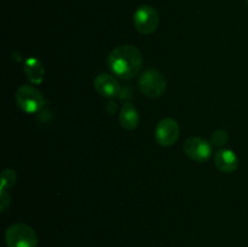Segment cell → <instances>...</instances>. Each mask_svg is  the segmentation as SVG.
I'll use <instances>...</instances> for the list:
<instances>
[{"instance_id":"6da1fadb","label":"cell","mask_w":248,"mask_h":247,"mask_svg":"<svg viewBox=\"0 0 248 247\" xmlns=\"http://www.w3.org/2000/svg\"><path fill=\"white\" fill-rule=\"evenodd\" d=\"M143 64L142 52L133 45H121L114 48L108 57L111 72L123 80H131L138 75Z\"/></svg>"},{"instance_id":"7a4b0ae2","label":"cell","mask_w":248,"mask_h":247,"mask_svg":"<svg viewBox=\"0 0 248 247\" xmlns=\"http://www.w3.org/2000/svg\"><path fill=\"white\" fill-rule=\"evenodd\" d=\"M7 247H36L38 236L33 228L24 223H15L10 225L5 234Z\"/></svg>"},{"instance_id":"3957f363","label":"cell","mask_w":248,"mask_h":247,"mask_svg":"<svg viewBox=\"0 0 248 247\" xmlns=\"http://www.w3.org/2000/svg\"><path fill=\"white\" fill-rule=\"evenodd\" d=\"M138 86L147 97L157 98L166 90V79L159 70L147 69L140 75Z\"/></svg>"},{"instance_id":"277c9868","label":"cell","mask_w":248,"mask_h":247,"mask_svg":"<svg viewBox=\"0 0 248 247\" xmlns=\"http://www.w3.org/2000/svg\"><path fill=\"white\" fill-rule=\"evenodd\" d=\"M16 102L19 108L24 113L28 114H33L41 110L46 103L44 94L38 89L33 86H28V85L21 86L17 90Z\"/></svg>"},{"instance_id":"5b68a950","label":"cell","mask_w":248,"mask_h":247,"mask_svg":"<svg viewBox=\"0 0 248 247\" xmlns=\"http://www.w3.org/2000/svg\"><path fill=\"white\" fill-rule=\"evenodd\" d=\"M159 14L156 9L149 5H142L136 10L133 15V24L138 33L143 35H150L154 33L159 26Z\"/></svg>"},{"instance_id":"8992f818","label":"cell","mask_w":248,"mask_h":247,"mask_svg":"<svg viewBox=\"0 0 248 247\" xmlns=\"http://www.w3.org/2000/svg\"><path fill=\"white\" fill-rule=\"evenodd\" d=\"M184 154L196 162H205L212 155V144L201 137H190L183 145Z\"/></svg>"},{"instance_id":"52a82bcc","label":"cell","mask_w":248,"mask_h":247,"mask_svg":"<svg viewBox=\"0 0 248 247\" xmlns=\"http://www.w3.org/2000/svg\"><path fill=\"white\" fill-rule=\"evenodd\" d=\"M179 137V126L171 118L162 119L155 128V140L161 147H171Z\"/></svg>"},{"instance_id":"ba28073f","label":"cell","mask_w":248,"mask_h":247,"mask_svg":"<svg viewBox=\"0 0 248 247\" xmlns=\"http://www.w3.org/2000/svg\"><path fill=\"white\" fill-rule=\"evenodd\" d=\"M94 90L106 98H114L120 93V85L116 81V79L111 75L102 73L97 75L93 80Z\"/></svg>"},{"instance_id":"9c48e42d","label":"cell","mask_w":248,"mask_h":247,"mask_svg":"<svg viewBox=\"0 0 248 247\" xmlns=\"http://www.w3.org/2000/svg\"><path fill=\"white\" fill-rule=\"evenodd\" d=\"M216 167L224 173H232L239 167V159L232 150L220 149L213 156Z\"/></svg>"},{"instance_id":"30bf717a","label":"cell","mask_w":248,"mask_h":247,"mask_svg":"<svg viewBox=\"0 0 248 247\" xmlns=\"http://www.w3.org/2000/svg\"><path fill=\"white\" fill-rule=\"evenodd\" d=\"M119 120H120L121 126L125 130H135L140 124V114H138V110L133 104H131L130 102H126L121 108Z\"/></svg>"},{"instance_id":"8fae6325","label":"cell","mask_w":248,"mask_h":247,"mask_svg":"<svg viewBox=\"0 0 248 247\" xmlns=\"http://www.w3.org/2000/svg\"><path fill=\"white\" fill-rule=\"evenodd\" d=\"M24 73H26L29 81L33 82V84H40L45 77V69H44L41 62L33 57L28 58L24 63Z\"/></svg>"},{"instance_id":"7c38bea8","label":"cell","mask_w":248,"mask_h":247,"mask_svg":"<svg viewBox=\"0 0 248 247\" xmlns=\"http://www.w3.org/2000/svg\"><path fill=\"white\" fill-rule=\"evenodd\" d=\"M229 140V135L225 130H217L211 136V144L215 147H223Z\"/></svg>"},{"instance_id":"4fadbf2b","label":"cell","mask_w":248,"mask_h":247,"mask_svg":"<svg viewBox=\"0 0 248 247\" xmlns=\"http://www.w3.org/2000/svg\"><path fill=\"white\" fill-rule=\"evenodd\" d=\"M16 172L11 169L5 170L1 173V189L11 188L15 183H16Z\"/></svg>"},{"instance_id":"5bb4252c","label":"cell","mask_w":248,"mask_h":247,"mask_svg":"<svg viewBox=\"0 0 248 247\" xmlns=\"http://www.w3.org/2000/svg\"><path fill=\"white\" fill-rule=\"evenodd\" d=\"M10 195L9 194L5 191V189H1V211L4 212L5 208L7 207V205H9V201H10Z\"/></svg>"},{"instance_id":"9a60e30c","label":"cell","mask_w":248,"mask_h":247,"mask_svg":"<svg viewBox=\"0 0 248 247\" xmlns=\"http://www.w3.org/2000/svg\"><path fill=\"white\" fill-rule=\"evenodd\" d=\"M246 4H247V5H248V0H246Z\"/></svg>"}]
</instances>
